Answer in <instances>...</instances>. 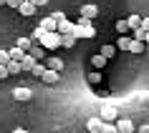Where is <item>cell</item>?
<instances>
[{
	"instance_id": "484cf974",
	"label": "cell",
	"mask_w": 149,
	"mask_h": 133,
	"mask_svg": "<svg viewBox=\"0 0 149 133\" xmlns=\"http://www.w3.org/2000/svg\"><path fill=\"white\" fill-rule=\"evenodd\" d=\"M43 35H46V30H43V28H36V30H33V40H36V43H40V40H43Z\"/></svg>"
},
{
	"instance_id": "83f0119b",
	"label": "cell",
	"mask_w": 149,
	"mask_h": 133,
	"mask_svg": "<svg viewBox=\"0 0 149 133\" xmlns=\"http://www.w3.org/2000/svg\"><path fill=\"white\" fill-rule=\"evenodd\" d=\"M10 63V55H8V50H0V65H8Z\"/></svg>"
},
{
	"instance_id": "8fae6325",
	"label": "cell",
	"mask_w": 149,
	"mask_h": 133,
	"mask_svg": "<svg viewBox=\"0 0 149 133\" xmlns=\"http://www.w3.org/2000/svg\"><path fill=\"white\" fill-rule=\"evenodd\" d=\"M31 88H15V90H13V98H15V101H31Z\"/></svg>"
},
{
	"instance_id": "8992f818",
	"label": "cell",
	"mask_w": 149,
	"mask_h": 133,
	"mask_svg": "<svg viewBox=\"0 0 149 133\" xmlns=\"http://www.w3.org/2000/svg\"><path fill=\"white\" fill-rule=\"evenodd\" d=\"M73 28H76V23H71V20H66V18H63V20H58L56 33H58V35H71V33H73Z\"/></svg>"
},
{
	"instance_id": "7c38bea8",
	"label": "cell",
	"mask_w": 149,
	"mask_h": 133,
	"mask_svg": "<svg viewBox=\"0 0 149 133\" xmlns=\"http://www.w3.org/2000/svg\"><path fill=\"white\" fill-rule=\"evenodd\" d=\"M40 80H43V83H48V86H53V83H58V80H61V73H56V71H46Z\"/></svg>"
},
{
	"instance_id": "4fadbf2b",
	"label": "cell",
	"mask_w": 149,
	"mask_h": 133,
	"mask_svg": "<svg viewBox=\"0 0 149 133\" xmlns=\"http://www.w3.org/2000/svg\"><path fill=\"white\" fill-rule=\"evenodd\" d=\"M36 63H38V60H36L33 55H25L23 60H20V68H23V71H28V73H31L33 68H36Z\"/></svg>"
},
{
	"instance_id": "7a4b0ae2",
	"label": "cell",
	"mask_w": 149,
	"mask_h": 133,
	"mask_svg": "<svg viewBox=\"0 0 149 133\" xmlns=\"http://www.w3.org/2000/svg\"><path fill=\"white\" fill-rule=\"evenodd\" d=\"M116 116H119V110L114 108V106H104V108H101V116H99V118H101L104 123H116V121H119Z\"/></svg>"
},
{
	"instance_id": "30bf717a",
	"label": "cell",
	"mask_w": 149,
	"mask_h": 133,
	"mask_svg": "<svg viewBox=\"0 0 149 133\" xmlns=\"http://www.w3.org/2000/svg\"><path fill=\"white\" fill-rule=\"evenodd\" d=\"M36 10H38V8L33 5L31 0H23V3H20V8H18V13H20V15H25V18H28V15H36Z\"/></svg>"
},
{
	"instance_id": "e0dca14e",
	"label": "cell",
	"mask_w": 149,
	"mask_h": 133,
	"mask_svg": "<svg viewBox=\"0 0 149 133\" xmlns=\"http://www.w3.org/2000/svg\"><path fill=\"white\" fill-rule=\"evenodd\" d=\"M28 55H33L36 60H40V58H46V50H43V48H40V45H33L31 50H28Z\"/></svg>"
},
{
	"instance_id": "d6a6232c",
	"label": "cell",
	"mask_w": 149,
	"mask_h": 133,
	"mask_svg": "<svg viewBox=\"0 0 149 133\" xmlns=\"http://www.w3.org/2000/svg\"><path fill=\"white\" fill-rule=\"evenodd\" d=\"M139 101H141V103H149V93H141V95H139Z\"/></svg>"
},
{
	"instance_id": "f1b7e54d",
	"label": "cell",
	"mask_w": 149,
	"mask_h": 133,
	"mask_svg": "<svg viewBox=\"0 0 149 133\" xmlns=\"http://www.w3.org/2000/svg\"><path fill=\"white\" fill-rule=\"evenodd\" d=\"M3 78H10V73H8V65H0V80Z\"/></svg>"
},
{
	"instance_id": "6da1fadb",
	"label": "cell",
	"mask_w": 149,
	"mask_h": 133,
	"mask_svg": "<svg viewBox=\"0 0 149 133\" xmlns=\"http://www.w3.org/2000/svg\"><path fill=\"white\" fill-rule=\"evenodd\" d=\"M58 45H61V35L58 33H46L43 40H40V48L43 50H56Z\"/></svg>"
},
{
	"instance_id": "1f68e13d",
	"label": "cell",
	"mask_w": 149,
	"mask_h": 133,
	"mask_svg": "<svg viewBox=\"0 0 149 133\" xmlns=\"http://www.w3.org/2000/svg\"><path fill=\"white\" fill-rule=\"evenodd\" d=\"M31 3H33V5H36V8H40V5H46L48 0H31Z\"/></svg>"
},
{
	"instance_id": "5b68a950",
	"label": "cell",
	"mask_w": 149,
	"mask_h": 133,
	"mask_svg": "<svg viewBox=\"0 0 149 133\" xmlns=\"http://www.w3.org/2000/svg\"><path fill=\"white\" fill-rule=\"evenodd\" d=\"M99 15V5L94 3H88V5H81V18H86V20H94Z\"/></svg>"
},
{
	"instance_id": "3957f363",
	"label": "cell",
	"mask_w": 149,
	"mask_h": 133,
	"mask_svg": "<svg viewBox=\"0 0 149 133\" xmlns=\"http://www.w3.org/2000/svg\"><path fill=\"white\" fill-rule=\"evenodd\" d=\"M46 68H48V71L61 73L63 71V58H58V55H48V58H46Z\"/></svg>"
},
{
	"instance_id": "603a6c76",
	"label": "cell",
	"mask_w": 149,
	"mask_h": 133,
	"mask_svg": "<svg viewBox=\"0 0 149 133\" xmlns=\"http://www.w3.org/2000/svg\"><path fill=\"white\" fill-rule=\"evenodd\" d=\"M116 33H121V35L132 33V30H129V23H126V20H116Z\"/></svg>"
},
{
	"instance_id": "cb8c5ba5",
	"label": "cell",
	"mask_w": 149,
	"mask_h": 133,
	"mask_svg": "<svg viewBox=\"0 0 149 133\" xmlns=\"http://www.w3.org/2000/svg\"><path fill=\"white\" fill-rule=\"evenodd\" d=\"M20 71H23V68H20V63H18V60H10L8 63V73H10V75H15V73H20Z\"/></svg>"
},
{
	"instance_id": "2e32d148",
	"label": "cell",
	"mask_w": 149,
	"mask_h": 133,
	"mask_svg": "<svg viewBox=\"0 0 149 133\" xmlns=\"http://www.w3.org/2000/svg\"><path fill=\"white\" fill-rule=\"evenodd\" d=\"M8 55H10V60H18V63H20V60H23V58H25V55H28V53H25V50H20V48H13V50H8Z\"/></svg>"
},
{
	"instance_id": "9c48e42d",
	"label": "cell",
	"mask_w": 149,
	"mask_h": 133,
	"mask_svg": "<svg viewBox=\"0 0 149 133\" xmlns=\"http://www.w3.org/2000/svg\"><path fill=\"white\" fill-rule=\"evenodd\" d=\"M40 28H43L46 33H56V28H58V20H56L53 15H48V18H43V20H40Z\"/></svg>"
},
{
	"instance_id": "d4e9b609",
	"label": "cell",
	"mask_w": 149,
	"mask_h": 133,
	"mask_svg": "<svg viewBox=\"0 0 149 133\" xmlns=\"http://www.w3.org/2000/svg\"><path fill=\"white\" fill-rule=\"evenodd\" d=\"M91 63H94V68H104V65H106V58L99 53V55H94V58H91Z\"/></svg>"
},
{
	"instance_id": "e575fe53",
	"label": "cell",
	"mask_w": 149,
	"mask_h": 133,
	"mask_svg": "<svg viewBox=\"0 0 149 133\" xmlns=\"http://www.w3.org/2000/svg\"><path fill=\"white\" fill-rule=\"evenodd\" d=\"M13 133H28V131H25V128H15Z\"/></svg>"
},
{
	"instance_id": "d590c367",
	"label": "cell",
	"mask_w": 149,
	"mask_h": 133,
	"mask_svg": "<svg viewBox=\"0 0 149 133\" xmlns=\"http://www.w3.org/2000/svg\"><path fill=\"white\" fill-rule=\"evenodd\" d=\"M144 43H149V33H147V35H144Z\"/></svg>"
},
{
	"instance_id": "277c9868",
	"label": "cell",
	"mask_w": 149,
	"mask_h": 133,
	"mask_svg": "<svg viewBox=\"0 0 149 133\" xmlns=\"http://www.w3.org/2000/svg\"><path fill=\"white\" fill-rule=\"evenodd\" d=\"M76 25L84 30V38H94V35H96V28L91 25V20H86V18H79V23H76Z\"/></svg>"
},
{
	"instance_id": "f546056e",
	"label": "cell",
	"mask_w": 149,
	"mask_h": 133,
	"mask_svg": "<svg viewBox=\"0 0 149 133\" xmlns=\"http://www.w3.org/2000/svg\"><path fill=\"white\" fill-rule=\"evenodd\" d=\"M20 3H23V0H8V3H5V5H10V8H20Z\"/></svg>"
},
{
	"instance_id": "44dd1931",
	"label": "cell",
	"mask_w": 149,
	"mask_h": 133,
	"mask_svg": "<svg viewBox=\"0 0 149 133\" xmlns=\"http://www.w3.org/2000/svg\"><path fill=\"white\" fill-rule=\"evenodd\" d=\"M48 68H46V63H36V68H33V75H36V78H43V73H46Z\"/></svg>"
},
{
	"instance_id": "7402d4cb",
	"label": "cell",
	"mask_w": 149,
	"mask_h": 133,
	"mask_svg": "<svg viewBox=\"0 0 149 133\" xmlns=\"http://www.w3.org/2000/svg\"><path fill=\"white\" fill-rule=\"evenodd\" d=\"M61 45L63 48H73L76 45V38H73V35H61Z\"/></svg>"
},
{
	"instance_id": "ffe728a7",
	"label": "cell",
	"mask_w": 149,
	"mask_h": 133,
	"mask_svg": "<svg viewBox=\"0 0 149 133\" xmlns=\"http://www.w3.org/2000/svg\"><path fill=\"white\" fill-rule=\"evenodd\" d=\"M101 55L106 58V60L114 58V55H116V45H104V48H101Z\"/></svg>"
},
{
	"instance_id": "8d00e7d4",
	"label": "cell",
	"mask_w": 149,
	"mask_h": 133,
	"mask_svg": "<svg viewBox=\"0 0 149 133\" xmlns=\"http://www.w3.org/2000/svg\"><path fill=\"white\" fill-rule=\"evenodd\" d=\"M5 3H8V0H0V5H5Z\"/></svg>"
},
{
	"instance_id": "ac0fdd59",
	"label": "cell",
	"mask_w": 149,
	"mask_h": 133,
	"mask_svg": "<svg viewBox=\"0 0 149 133\" xmlns=\"http://www.w3.org/2000/svg\"><path fill=\"white\" fill-rule=\"evenodd\" d=\"M141 50H144V43H141V40H134V38H132V45H129V53L139 55Z\"/></svg>"
},
{
	"instance_id": "52a82bcc",
	"label": "cell",
	"mask_w": 149,
	"mask_h": 133,
	"mask_svg": "<svg viewBox=\"0 0 149 133\" xmlns=\"http://www.w3.org/2000/svg\"><path fill=\"white\" fill-rule=\"evenodd\" d=\"M101 128H104V121L99 116H94V118H88V121H86V131L88 133H101Z\"/></svg>"
},
{
	"instance_id": "9a60e30c",
	"label": "cell",
	"mask_w": 149,
	"mask_h": 133,
	"mask_svg": "<svg viewBox=\"0 0 149 133\" xmlns=\"http://www.w3.org/2000/svg\"><path fill=\"white\" fill-rule=\"evenodd\" d=\"M126 23H129V30H139V28H141V15H129V18H126Z\"/></svg>"
},
{
	"instance_id": "5bb4252c",
	"label": "cell",
	"mask_w": 149,
	"mask_h": 133,
	"mask_svg": "<svg viewBox=\"0 0 149 133\" xmlns=\"http://www.w3.org/2000/svg\"><path fill=\"white\" fill-rule=\"evenodd\" d=\"M129 45H132V35H119L116 50H129Z\"/></svg>"
},
{
	"instance_id": "ba28073f",
	"label": "cell",
	"mask_w": 149,
	"mask_h": 133,
	"mask_svg": "<svg viewBox=\"0 0 149 133\" xmlns=\"http://www.w3.org/2000/svg\"><path fill=\"white\" fill-rule=\"evenodd\" d=\"M114 125H116V131H119V133H134V131H136V128H134V123L129 121V118H119Z\"/></svg>"
},
{
	"instance_id": "836d02e7",
	"label": "cell",
	"mask_w": 149,
	"mask_h": 133,
	"mask_svg": "<svg viewBox=\"0 0 149 133\" xmlns=\"http://www.w3.org/2000/svg\"><path fill=\"white\" fill-rule=\"evenodd\" d=\"M139 133H149V123H144V125H139Z\"/></svg>"
},
{
	"instance_id": "d6986e66",
	"label": "cell",
	"mask_w": 149,
	"mask_h": 133,
	"mask_svg": "<svg viewBox=\"0 0 149 133\" xmlns=\"http://www.w3.org/2000/svg\"><path fill=\"white\" fill-rule=\"evenodd\" d=\"M18 48L28 53V50H31V48H33V40H31V38H18Z\"/></svg>"
},
{
	"instance_id": "4316f807",
	"label": "cell",
	"mask_w": 149,
	"mask_h": 133,
	"mask_svg": "<svg viewBox=\"0 0 149 133\" xmlns=\"http://www.w3.org/2000/svg\"><path fill=\"white\" fill-rule=\"evenodd\" d=\"M101 133H119V131H116V125H114V123H104Z\"/></svg>"
},
{
	"instance_id": "4dcf8cb0",
	"label": "cell",
	"mask_w": 149,
	"mask_h": 133,
	"mask_svg": "<svg viewBox=\"0 0 149 133\" xmlns=\"http://www.w3.org/2000/svg\"><path fill=\"white\" fill-rule=\"evenodd\" d=\"M141 30L149 33V18H141Z\"/></svg>"
}]
</instances>
